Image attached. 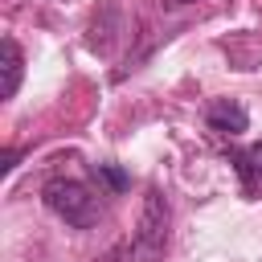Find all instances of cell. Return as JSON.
Returning a JSON list of instances; mask_svg holds the SVG:
<instances>
[{
  "label": "cell",
  "mask_w": 262,
  "mask_h": 262,
  "mask_svg": "<svg viewBox=\"0 0 262 262\" xmlns=\"http://www.w3.org/2000/svg\"><path fill=\"white\" fill-rule=\"evenodd\" d=\"M98 196L102 192H94L90 184H82L74 176H53L41 188V201L49 205V213H57L66 225H78V229H90L102 217V201Z\"/></svg>",
  "instance_id": "1"
},
{
  "label": "cell",
  "mask_w": 262,
  "mask_h": 262,
  "mask_svg": "<svg viewBox=\"0 0 262 262\" xmlns=\"http://www.w3.org/2000/svg\"><path fill=\"white\" fill-rule=\"evenodd\" d=\"M168 242V201L160 196V188H147L143 196V213H139V229H135V246L156 258Z\"/></svg>",
  "instance_id": "2"
},
{
  "label": "cell",
  "mask_w": 262,
  "mask_h": 262,
  "mask_svg": "<svg viewBox=\"0 0 262 262\" xmlns=\"http://www.w3.org/2000/svg\"><path fill=\"white\" fill-rule=\"evenodd\" d=\"M205 123H209V131H217V135H242L246 127H250V111L237 102V98H213L209 106H205Z\"/></svg>",
  "instance_id": "3"
},
{
  "label": "cell",
  "mask_w": 262,
  "mask_h": 262,
  "mask_svg": "<svg viewBox=\"0 0 262 262\" xmlns=\"http://www.w3.org/2000/svg\"><path fill=\"white\" fill-rule=\"evenodd\" d=\"M229 160H233V168H237V176H242V188H246V192H258V188H262V143H254V147H246V151H233Z\"/></svg>",
  "instance_id": "4"
},
{
  "label": "cell",
  "mask_w": 262,
  "mask_h": 262,
  "mask_svg": "<svg viewBox=\"0 0 262 262\" xmlns=\"http://www.w3.org/2000/svg\"><path fill=\"white\" fill-rule=\"evenodd\" d=\"M20 74H25V53H20L16 37H4V98H12L20 90Z\"/></svg>",
  "instance_id": "5"
},
{
  "label": "cell",
  "mask_w": 262,
  "mask_h": 262,
  "mask_svg": "<svg viewBox=\"0 0 262 262\" xmlns=\"http://www.w3.org/2000/svg\"><path fill=\"white\" fill-rule=\"evenodd\" d=\"M94 180L111 192V196H119V192H127V184H131V176L119 168V164H94Z\"/></svg>",
  "instance_id": "6"
},
{
  "label": "cell",
  "mask_w": 262,
  "mask_h": 262,
  "mask_svg": "<svg viewBox=\"0 0 262 262\" xmlns=\"http://www.w3.org/2000/svg\"><path fill=\"white\" fill-rule=\"evenodd\" d=\"M168 4H172V8H180V4H192V0H168Z\"/></svg>",
  "instance_id": "7"
}]
</instances>
